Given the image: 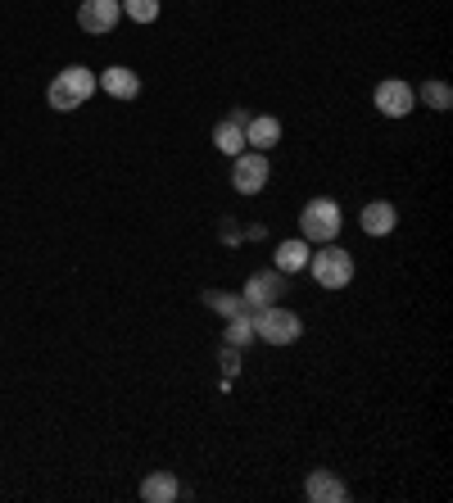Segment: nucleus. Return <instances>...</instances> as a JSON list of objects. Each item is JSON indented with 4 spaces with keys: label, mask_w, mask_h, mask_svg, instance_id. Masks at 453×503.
Returning <instances> with one entry per match:
<instances>
[{
    "label": "nucleus",
    "mask_w": 453,
    "mask_h": 503,
    "mask_svg": "<svg viewBox=\"0 0 453 503\" xmlns=\"http://www.w3.org/2000/svg\"><path fill=\"white\" fill-rule=\"evenodd\" d=\"M96 87H100V78H96L91 69L73 64V69L55 73V82H51L46 100H51V109H60V114H73V109H82V105L96 96Z\"/></svg>",
    "instance_id": "obj_1"
},
{
    "label": "nucleus",
    "mask_w": 453,
    "mask_h": 503,
    "mask_svg": "<svg viewBox=\"0 0 453 503\" xmlns=\"http://www.w3.org/2000/svg\"><path fill=\"white\" fill-rule=\"evenodd\" d=\"M340 227H344L340 204L326 200V195H322V200H308V204L299 209V236H304L308 245H326V241H335Z\"/></svg>",
    "instance_id": "obj_2"
},
{
    "label": "nucleus",
    "mask_w": 453,
    "mask_h": 503,
    "mask_svg": "<svg viewBox=\"0 0 453 503\" xmlns=\"http://www.w3.org/2000/svg\"><path fill=\"white\" fill-rule=\"evenodd\" d=\"M308 272H313V281L322 290H344L354 281V254L326 241L317 254H308Z\"/></svg>",
    "instance_id": "obj_3"
},
{
    "label": "nucleus",
    "mask_w": 453,
    "mask_h": 503,
    "mask_svg": "<svg viewBox=\"0 0 453 503\" xmlns=\"http://www.w3.org/2000/svg\"><path fill=\"white\" fill-rule=\"evenodd\" d=\"M254 340H268V345H295L304 336V322L299 313L281 308V304H268V308H254Z\"/></svg>",
    "instance_id": "obj_4"
},
{
    "label": "nucleus",
    "mask_w": 453,
    "mask_h": 503,
    "mask_svg": "<svg viewBox=\"0 0 453 503\" xmlns=\"http://www.w3.org/2000/svg\"><path fill=\"white\" fill-rule=\"evenodd\" d=\"M268 177H272V168H268V155H263V150H241V155H236L231 186H236L241 195H259V191L268 186Z\"/></svg>",
    "instance_id": "obj_5"
},
{
    "label": "nucleus",
    "mask_w": 453,
    "mask_h": 503,
    "mask_svg": "<svg viewBox=\"0 0 453 503\" xmlns=\"http://www.w3.org/2000/svg\"><path fill=\"white\" fill-rule=\"evenodd\" d=\"M118 19H123V5H118V0H82V5H78V28L91 33V37L114 33Z\"/></svg>",
    "instance_id": "obj_6"
},
{
    "label": "nucleus",
    "mask_w": 453,
    "mask_h": 503,
    "mask_svg": "<svg viewBox=\"0 0 453 503\" xmlns=\"http://www.w3.org/2000/svg\"><path fill=\"white\" fill-rule=\"evenodd\" d=\"M281 290H286V272L268 268V272H254V277L245 281L241 299H245V308H268V304H277Z\"/></svg>",
    "instance_id": "obj_7"
},
{
    "label": "nucleus",
    "mask_w": 453,
    "mask_h": 503,
    "mask_svg": "<svg viewBox=\"0 0 453 503\" xmlns=\"http://www.w3.org/2000/svg\"><path fill=\"white\" fill-rule=\"evenodd\" d=\"M412 105H417V91H412L408 82L390 78V82H381V87H376V109H381L385 119H408V114H412Z\"/></svg>",
    "instance_id": "obj_8"
},
{
    "label": "nucleus",
    "mask_w": 453,
    "mask_h": 503,
    "mask_svg": "<svg viewBox=\"0 0 453 503\" xmlns=\"http://www.w3.org/2000/svg\"><path fill=\"white\" fill-rule=\"evenodd\" d=\"M304 494H308L313 503H344V498H349V485H344L335 471L317 467V471H308V480H304Z\"/></svg>",
    "instance_id": "obj_9"
},
{
    "label": "nucleus",
    "mask_w": 453,
    "mask_h": 503,
    "mask_svg": "<svg viewBox=\"0 0 453 503\" xmlns=\"http://www.w3.org/2000/svg\"><path fill=\"white\" fill-rule=\"evenodd\" d=\"M358 227H363L367 236H390V232L399 227V209H394L390 200H372V204L358 214Z\"/></svg>",
    "instance_id": "obj_10"
},
{
    "label": "nucleus",
    "mask_w": 453,
    "mask_h": 503,
    "mask_svg": "<svg viewBox=\"0 0 453 503\" xmlns=\"http://www.w3.org/2000/svg\"><path fill=\"white\" fill-rule=\"evenodd\" d=\"M100 91H105V96H114V100H137V96H141V78H137L132 69L114 64V69H105V73H100Z\"/></svg>",
    "instance_id": "obj_11"
},
{
    "label": "nucleus",
    "mask_w": 453,
    "mask_h": 503,
    "mask_svg": "<svg viewBox=\"0 0 453 503\" xmlns=\"http://www.w3.org/2000/svg\"><path fill=\"white\" fill-rule=\"evenodd\" d=\"M281 141V119H272V114H250V123H245V146H254V150H272Z\"/></svg>",
    "instance_id": "obj_12"
},
{
    "label": "nucleus",
    "mask_w": 453,
    "mask_h": 503,
    "mask_svg": "<svg viewBox=\"0 0 453 503\" xmlns=\"http://www.w3.org/2000/svg\"><path fill=\"white\" fill-rule=\"evenodd\" d=\"M308 254H313V245L304 241V236H295V241H281L277 245V272H304L308 268Z\"/></svg>",
    "instance_id": "obj_13"
},
{
    "label": "nucleus",
    "mask_w": 453,
    "mask_h": 503,
    "mask_svg": "<svg viewBox=\"0 0 453 503\" xmlns=\"http://www.w3.org/2000/svg\"><path fill=\"white\" fill-rule=\"evenodd\" d=\"M177 494H182V485H177L173 471H150V476L141 480V498H146V503H173Z\"/></svg>",
    "instance_id": "obj_14"
},
{
    "label": "nucleus",
    "mask_w": 453,
    "mask_h": 503,
    "mask_svg": "<svg viewBox=\"0 0 453 503\" xmlns=\"http://www.w3.org/2000/svg\"><path fill=\"white\" fill-rule=\"evenodd\" d=\"M213 146H218L222 155H231V159H236V155L245 150V128H241L236 119H222V123L213 128Z\"/></svg>",
    "instance_id": "obj_15"
},
{
    "label": "nucleus",
    "mask_w": 453,
    "mask_h": 503,
    "mask_svg": "<svg viewBox=\"0 0 453 503\" xmlns=\"http://www.w3.org/2000/svg\"><path fill=\"white\" fill-rule=\"evenodd\" d=\"M417 96H421L426 109H435V114H448V109H453V87H448V82H421Z\"/></svg>",
    "instance_id": "obj_16"
},
{
    "label": "nucleus",
    "mask_w": 453,
    "mask_h": 503,
    "mask_svg": "<svg viewBox=\"0 0 453 503\" xmlns=\"http://www.w3.org/2000/svg\"><path fill=\"white\" fill-rule=\"evenodd\" d=\"M254 340V318H250V308L245 313H236V318H227V345H250Z\"/></svg>",
    "instance_id": "obj_17"
},
{
    "label": "nucleus",
    "mask_w": 453,
    "mask_h": 503,
    "mask_svg": "<svg viewBox=\"0 0 453 503\" xmlns=\"http://www.w3.org/2000/svg\"><path fill=\"white\" fill-rule=\"evenodd\" d=\"M204 304H209L213 313H222V318L245 313V299H241V295H227V290H209V295H204Z\"/></svg>",
    "instance_id": "obj_18"
},
{
    "label": "nucleus",
    "mask_w": 453,
    "mask_h": 503,
    "mask_svg": "<svg viewBox=\"0 0 453 503\" xmlns=\"http://www.w3.org/2000/svg\"><path fill=\"white\" fill-rule=\"evenodd\" d=\"M118 5L132 24H155L159 19V0H118Z\"/></svg>",
    "instance_id": "obj_19"
}]
</instances>
